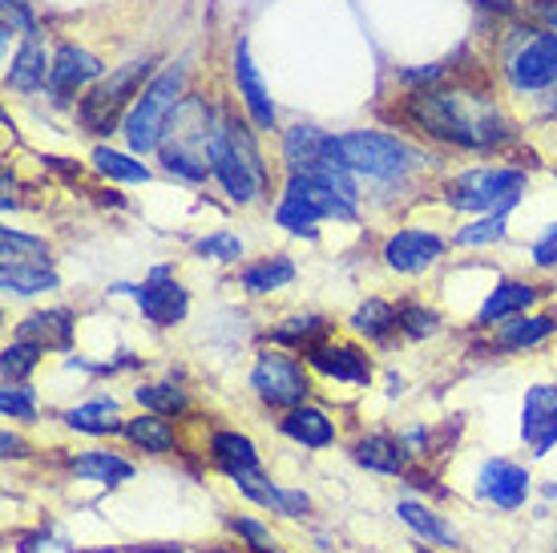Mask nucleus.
Wrapping results in <instances>:
<instances>
[{"label": "nucleus", "mask_w": 557, "mask_h": 553, "mask_svg": "<svg viewBox=\"0 0 557 553\" xmlns=\"http://www.w3.org/2000/svg\"><path fill=\"white\" fill-rule=\"evenodd\" d=\"M210 170L214 179L223 182V191L231 194V202H255L267 186L263 158L255 150L251 134L235 122L214 125V138H210Z\"/></svg>", "instance_id": "nucleus-1"}, {"label": "nucleus", "mask_w": 557, "mask_h": 553, "mask_svg": "<svg viewBox=\"0 0 557 553\" xmlns=\"http://www.w3.org/2000/svg\"><path fill=\"white\" fill-rule=\"evenodd\" d=\"M408 113L412 122L441 142H453V146H493V142L505 138V130H497V118H469L465 113V101L457 94H417L408 101Z\"/></svg>", "instance_id": "nucleus-2"}, {"label": "nucleus", "mask_w": 557, "mask_h": 553, "mask_svg": "<svg viewBox=\"0 0 557 553\" xmlns=\"http://www.w3.org/2000/svg\"><path fill=\"white\" fill-rule=\"evenodd\" d=\"M182 85H186L182 65H170V70H162L146 89H141V97L134 101V110H129L126 122H122L134 153L158 150V142L166 134L170 113L178 110V101H182Z\"/></svg>", "instance_id": "nucleus-3"}, {"label": "nucleus", "mask_w": 557, "mask_h": 553, "mask_svg": "<svg viewBox=\"0 0 557 553\" xmlns=\"http://www.w3.org/2000/svg\"><path fill=\"white\" fill-rule=\"evenodd\" d=\"M327 150L351 170V174H368V179H400L420 162V153L412 146H405L400 138H388V134H344V138H332Z\"/></svg>", "instance_id": "nucleus-4"}, {"label": "nucleus", "mask_w": 557, "mask_h": 553, "mask_svg": "<svg viewBox=\"0 0 557 553\" xmlns=\"http://www.w3.org/2000/svg\"><path fill=\"white\" fill-rule=\"evenodd\" d=\"M323 214H335V219H356V207H348L332 186H323L315 174H292L287 191H283V202L275 210V222L292 235H311L315 222Z\"/></svg>", "instance_id": "nucleus-5"}, {"label": "nucleus", "mask_w": 557, "mask_h": 553, "mask_svg": "<svg viewBox=\"0 0 557 553\" xmlns=\"http://www.w3.org/2000/svg\"><path fill=\"white\" fill-rule=\"evenodd\" d=\"M146 73H150V61H129L122 70H113L89 97H82L77 118H82L85 130L89 134H110L113 125H117V118H122V110H126V101L146 82Z\"/></svg>", "instance_id": "nucleus-6"}, {"label": "nucleus", "mask_w": 557, "mask_h": 553, "mask_svg": "<svg viewBox=\"0 0 557 553\" xmlns=\"http://www.w3.org/2000/svg\"><path fill=\"white\" fill-rule=\"evenodd\" d=\"M521 186H525L521 170H469L453 182V207L505 214L521 198Z\"/></svg>", "instance_id": "nucleus-7"}, {"label": "nucleus", "mask_w": 557, "mask_h": 553, "mask_svg": "<svg viewBox=\"0 0 557 553\" xmlns=\"http://www.w3.org/2000/svg\"><path fill=\"white\" fill-rule=\"evenodd\" d=\"M251 388L255 396L271 404V408H299L307 401V392H311V380H307L304 364L295 360V356H287V352H263L255 360Z\"/></svg>", "instance_id": "nucleus-8"}, {"label": "nucleus", "mask_w": 557, "mask_h": 553, "mask_svg": "<svg viewBox=\"0 0 557 553\" xmlns=\"http://www.w3.org/2000/svg\"><path fill=\"white\" fill-rule=\"evenodd\" d=\"M170 271L166 267H158L150 275V283H141L134 295H138V307L141 316L150 319V323H158V328H174V323H182L186 319V307H190V299H186V291L178 287V283H170Z\"/></svg>", "instance_id": "nucleus-9"}, {"label": "nucleus", "mask_w": 557, "mask_h": 553, "mask_svg": "<svg viewBox=\"0 0 557 553\" xmlns=\"http://www.w3.org/2000/svg\"><path fill=\"white\" fill-rule=\"evenodd\" d=\"M509 77L517 89H549L557 82V33L533 37L521 53L509 61Z\"/></svg>", "instance_id": "nucleus-10"}, {"label": "nucleus", "mask_w": 557, "mask_h": 553, "mask_svg": "<svg viewBox=\"0 0 557 553\" xmlns=\"http://www.w3.org/2000/svg\"><path fill=\"white\" fill-rule=\"evenodd\" d=\"M521 437L530 441L533 457H545L557 444V388L537 384L525 396V420H521Z\"/></svg>", "instance_id": "nucleus-11"}, {"label": "nucleus", "mask_w": 557, "mask_h": 553, "mask_svg": "<svg viewBox=\"0 0 557 553\" xmlns=\"http://www.w3.org/2000/svg\"><path fill=\"white\" fill-rule=\"evenodd\" d=\"M94 77H101V61L89 49H77V45H61L49 65V94L57 101L73 97L82 85H89Z\"/></svg>", "instance_id": "nucleus-12"}, {"label": "nucleus", "mask_w": 557, "mask_h": 553, "mask_svg": "<svg viewBox=\"0 0 557 553\" xmlns=\"http://www.w3.org/2000/svg\"><path fill=\"white\" fill-rule=\"evenodd\" d=\"M441 250H445V243L432 235V231H396V235L384 243V263H388L392 271L412 275V271H424L429 263H436Z\"/></svg>", "instance_id": "nucleus-13"}, {"label": "nucleus", "mask_w": 557, "mask_h": 553, "mask_svg": "<svg viewBox=\"0 0 557 553\" xmlns=\"http://www.w3.org/2000/svg\"><path fill=\"white\" fill-rule=\"evenodd\" d=\"M476 484H481V497L493 501L497 509H517L521 501L530 497V472L513 465V460H488L481 477H476Z\"/></svg>", "instance_id": "nucleus-14"}, {"label": "nucleus", "mask_w": 557, "mask_h": 553, "mask_svg": "<svg viewBox=\"0 0 557 553\" xmlns=\"http://www.w3.org/2000/svg\"><path fill=\"white\" fill-rule=\"evenodd\" d=\"M307 360H311L315 372L332 376V380H344V384H368V380H372L368 356L351 344H315V347H307Z\"/></svg>", "instance_id": "nucleus-15"}, {"label": "nucleus", "mask_w": 557, "mask_h": 553, "mask_svg": "<svg viewBox=\"0 0 557 553\" xmlns=\"http://www.w3.org/2000/svg\"><path fill=\"white\" fill-rule=\"evenodd\" d=\"M235 82H238V97L251 113V122L259 130H275V106H271V94H267L263 77L255 70L251 53H247V41L235 45Z\"/></svg>", "instance_id": "nucleus-16"}, {"label": "nucleus", "mask_w": 557, "mask_h": 553, "mask_svg": "<svg viewBox=\"0 0 557 553\" xmlns=\"http://www.w3.org/2000/svg\"><path fill=\"white\" fill-rule=\"evenodd\" d=\"M278 429H283V437H292L295 444H304V448H327V444L335 441L332 420H327L320 408H304V404L283 416Z\"/></svg>", "instance_id": "nucleus-17"}, {"label": "nucleus", "mask_w": 557, "mask_h": 553, "mask_svg": "<svg viewBox=\"0 0 557 553\" xmlns=\"http://www.w3.org/2000/svg\"><path fill=\"white\" fill-rule=\"evenodd\" d=\"M210 457H214V465H219L226 477L259 469L255 444L247 441V437H238V432H214V437H210Z\"/></svg>", "instance_id": "nucleus-18"}, {"label": "nucleus", "mask_w": 557, "mask_h": 553, "mask_svg": "<svg viewBox=\"0 0 557 553\" xmlns=\"http://www.w3.org/2000/svg\"><path fill=\"white\" fill-rule=\"evenodd\" d=\"M327 142L332 138H323L320 130H311V125H295V130H287V138H283V158H287L292 174H307L315 162H323Z\"/></svg>", "instance_id": "nucleus-19"}, {"label": "nucleus", "mask_w": 557, "mask_h": 553, "mask_svg": "<svg viewBox=\"0 0 557 553\" xmlns=\"http://www.w3.org/2000/svg\"><path fill=\"white\" fill-rule=\"evenodd\" d=\"M537 299V287L530 283H497L488 291V299L481 304V323H502V319H513L517 311L533 307Z\"/></svg>", "instance_id": "nucleus-20"}, {"label": "nucleus", "mask_w": 557, "mask_h": 553, "mask_svg": "<svg viewBox=\"0 0 557 553\" xmlns=\"http://www.w3.org/2000/svg\"><path fill=\"white\" fill-rule=\"evenodd\" d=\"M126 441L138 444L141 453H153V457H162L174 448V429H170V420H162L158 413H146V416H134L126 420Z\"/></svg>", "instance_id": "nucleus-21"}, {"label": "nucleus", "mask_w": 557, "mask_h": 553, "mask_svg": "<svg viewBox=\"0 0 557 553\" xmlns=\"http://www.w3.org/2000/svg\"><path fill=\"white\" fill-rule=\"evenodd\" d=\"M73 335V316L70 311H41V316H28L21 323V340H33L41 347H70Z\"/></svg>", "instance_id": "nucleus-22"}, {"label": "nucleus", "mask_w": 557, "mask_h": 553, "mask_svg": "<svg viewBox=\"0 0 557 553\" xmlns=\"http://www.w3.org/2000/svg\"><path fill=\"white\" fill-rule=\"evenodd\" d=\"M0 283L9 295H41L57 287V275L49 271V263H4Z\"/></svg>", "instance_id": "nucleus-23"}, {"label": "nucleus", "mask_w": 557, "mask_h": 553, "mask_svg": "<svg viewBox=\"0 0 557 553\" xmlns=\"http://www.w3.org/2000/svg\"><path fill=\"white\" fill-rule=\"evenodd\" d=\"M396 513H400V521H405L408 529H417L420 538L432 541V545H441V550H453V545H457V533H453L436 513H429L424 505H417V501H400Z\"/></svg>", "instance_id": "nucleus-24"}, {"label": "nucleus", "mask_w": 557, "mask_h": 553, "mask_svg": "<svg viewBox=\"0 0 557 553\" xmlns=\"http://www.w3.org/2000/svg\"><path fill=\"white\" fill-rule=\"evenodd\" d=\"M65 425H70V429H77V432H89V437H106V432L126 429V425H117V404H113V401L82 404V408L65 413Z\"/></svg>", "instance_id": "nucleus-25"}, {"label": "nucleus", "mask_w": 557, "mask_h": 553, "mask_svg": "<svg viewBox=\"0 0 557 553\" xmlns=\"http://www.w3.org/2000/svg\"><path fill=\"white\" fill-rule=\"evenodd\" d=\"M73 472H77V477H89V481H101V484H122L134 477V465L122 457H113V453H82V457L73 460Z\"/></svg>", "instance_id": "nucleus-26"}, {"label": "nucleus", "mask_w": 557, "mask_h": 553, "mask_svg": "<svg viewBox=\"0 0 557 553\" xmlns=\"http://www.w3.org/2000/svg\"><path fill=\"white\" fill-rule=\"evenodd\" d=\"M49 82V70H45V49L37 41H25V49L16 53L13 70H9V85L21 89V94H33Z\"/></svg>", "instance_id": "nucleus-27"}, {"label": "nucleus", "mask_w": 557, "mask_h": 553, "mask_svg": "<svg viewBox=\"0 0 557 553\" xmlns=\"http://www.w3.org/2000/svg\"><path fill=\"white\" fill-rule=\"evenodd\" d=\"M356 460L372 472H400L405 469V448L388 437H368L356 444Z\"/></svg>", "instance_id": "nucleus-28"}, {"label": "nucleus", "mask_w": 557, "mask_h": 553, "mask_svg": "<svg viewBox=\"0 0 557 553\" xmlns=\"http://www.w3.org/2000/svg\"><path fill=\"white\" fill-rule=\"evenodd\" d=\"M292 279H295L292 259L275 255V259H263V263L247 267V271H243V287L251 291V295H267V291H278L283 283H292Z\"/></svg>", "instance_id": "nucleus-29"}, {"label": "nucleus", "mask_w": 557, "mask_h": 553, "mask_svg": "<svg viewBox=\"0 0 557 553\" xmlns=\"http://www.w3.org/2000/svg\"><path fill=\"white\" fill-rule=\"evenodd\" d=\"M554 332H557L554 316H533V319H509V323H502V328H497V340H502L505 347H533Z\"/></svg>", "instance_id": "nucleus-30"}, {"label": "nucleus", "mask_w": 557, "mask_h": 553, "mask_svg": "<svg viewBox=\"0 0 557 553\" xmlns=\"http://www.w3.org/2000/svg\"><path fill=\"white\" fill-rule=\"evenodd\" d=\"M351 328L368 340H388L392 328H400V316H396V307L384 304V299H368V304L351 316Z\"/></svg>", "instance_id": "nucleus-31"}, {"label": "nucleus", "mask_w": 557, "mask_h": 553, "mask_svg": "<svg viewBox=\"0 0 557 553\" xmlns=\"http://www.w3.org/2000/svg\"><path fill=\"white\" fill-rule=\"evenodd\" d=\"M94 167H98L106 179H117V182H146V179H150L141 162H134L129 153L106 150V146H98V150H94Z\"/></svg>", "instance_id": "nucleus-32"}, {"label": "nucleus", "mask_w": 557, "mask_h": 553, "mask_svg": "<svg viewBox=\"0 0 557 553\" xmlns=\"http://www.w3.org/2000/svg\"><path fill=\"white\" fill-rule=\"evenodd\" d=\"M41 344H33V340H21V344L4 347V356H0V372H4V380L13 384V380H25L37 364H41Z\"/></svg>", "instance_id": "nucleus-33"}, {"label": "nucleus", "mask_w": 557, "mask_h": 553, "mask_svg": "<svg viewBox=\"0 0 557 553\" xmlns=\"http://www.w3.org/2000/svg\"><path fill=\"white\" fill-rule=\"evenodd\" d=\"M138 396L141 408H150L158 416H174V413H186V392L174 384H146L134 392Z\"/></svg>", "instance_id": "nucleus-34"}, {"label": "nucleus", "mask_w": 557, "mask_h": 553, "mask_svg": "<svg viewBox=\"0 0 557 553\" xmlns=\"http://www.w3.org/2000/svg\"><path fill=\"white\" fill-rule=\"evenodd\" d=\"M4 263H49V247L41 238H28L13 226H4Z\"/></svg>", "instance_id": "nucleus-35"}, {"label": "nucleus", "mask_w": 557, "mask_h": 553, "mask_svg": "<svg viewBox=\"0 0 557 553\" xmlns=\"http://www.w3.org/2000/svg\"><path fill=\"white\" fill-rule=\"evenodd\" d=\"M320 335H327V323H323L320 316H295L287 319L283 328H275V340L278 344H304V347H315V340Z\"/></svg>", "instance_id": "nucleus-36"}, {"label": "nucleus", "mask_w": 557, "mask_h": 553, "mask_svg": "<svg viewBox=\"0 0 557 553\" xmlns=\"http://www.w3.org/2000/svg\"><path fill=\"white\" fill-rule=\"evenodd\" d=\"M226 529H231V533H238V538L247 541L255 553H278L275 538H271V529H267L263 521H255V517H226Z\"/></svg>", "instance_id": "nucleus-37"}, {"label": "nucleus", "mask_w": 557, "mask_h": 553, "mask_svg": "<svg viewBox=\"0 0 557 553\" xmlns=\"http://www.w3.org/2000/svg\"><path fill=\"white\" fill-rule=\"evenodd\" d=\"M497 238H505V214H488V219L457 231L460 247H481V243H497Z\"/></svg>", "instance_id": "nucleus-38"}, {"label": "nucleus", "mask_w": 557, "mask_h": 553, "mask_svg": "<svg viewBox=\"0 0 557 553\" xmlns=\"http://www.w3.org/2000/svg\"><path fill=\"white\" fill-rule=\"evenodd\" d=\"M0 413L9 416V420H33L37 416V401H33V388L25 384H9L0 392Z\"/></svg>", "instance_id": "nucleus-39"}, {"label": "nucleus", "mask_w": 557, "mask_h": 553, "mask_svg": "<svg viewBox=\"0 0 557 553\" xmlns=\"http://www.w3.org/2000/svg\"><path fill=\"white\" fill-rule=\"evenodd\" d=\"M263 509H275L278 517H304V513L311 509V501H307L304 493H292V489H275V484H271V493L263 497Z\"/></svg>", "instance_id": "nucleus-40"}, {"label": "nucleus", "mask_w": 557, "mask_h": 553, "mask_svg": "<svg viewBox=\"0 0 557 553\" xmlns=\"http://www.w3.org/2000/svg\"><path fill=\"white\" fill-rule=\"evenodd\" d=\"M400 328H405L412 340H424V335L436 332V311H429V307H417V304H405V307H400Z\"/></svg>", "instance_id": "nucleus-41"}, {"label": "nucleus", "mask_w": 557, "mask_h": 553, "mask_svg": "<svg viewBox=\"0 0 557 553\" xmlns=\"http://www.w3.org/2000/svg\"><path fill=\"white\" fill-rule=\"evenodd\" d=\"M198 255H207V259H223V263H235L238 255H243V243H238L231 231H219V235H210L198 243Z\"/></svg>", "instance_id": "nucleus-42"}, {"label": "nucleus", "mask_w": 557, "mask_h": 553, "mask_svg": "<svg viewBox=\"0 0 557 553\" xmlns=\"http://www.w3.org/2000/svg\"><path fill=\"white\" fill-rule=\"evenodd\" d=\"M533 263H537V267H557V226H549V231L533 243Z\"/></svg>", "instance_id": "nucleus-43"}, {"label": "nucleus", "mask_w": 557, "mask_h": 553, "mask_svg": "<svg viewBox=\"0 0 557 553\" xmlns=\"http://www.w3.org/2000/svg\"><path fill=\"white\" fill-rule=\"evenodd\" d=\"M0 444H4V457H25V444L16 441L13 432H4V441Z\"/></svg>", "instance_id": "nucleus-44"}, {"label": "nucleus", "mask_w": 557, "mask_h": 553, "mask_svg": "<svg viewBox=\"0 0 557 553\" xmlns=\"http://www.w3.org/2000/svg\"><path fill=\"white\" fill-rule=\"evenodd\" d=\"M138 553H178L174 545H150V550H138Z\"/></svg>", "instance_id": "nucleus-45"}, {"label": "nucleus", "mask_w": 557, "mask_h": 553, "mask_svg": "<svg viewBox=\"0 0 557 553\" xmlns=\"http://www.w3.org/2000/svg\"><path fill=\"white\" fill-rule=\"evenodd\" d=\"M545 21H549V25L557 28V4H554V9H545Z\"/></svg>", "instance_id": "nucleus-46"}, {"label": "nucleus", "mask_w": 557, "mask_h": 553, "mask_svg": "<svg viewBox=\"0 0 557 553\" xmlns=\"http://www.w3.org/2000/svg\"><path fill=\"white\" fill-rule=\"evenodd\" d=\"M210 553H231V550H210Z\"/></svg>", "instance_id": "nucleus-47"}]
</instances>
